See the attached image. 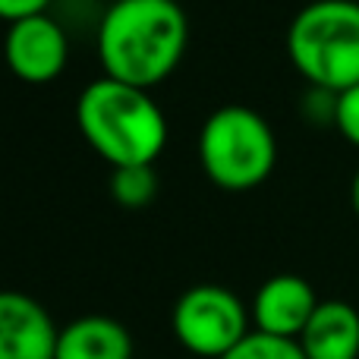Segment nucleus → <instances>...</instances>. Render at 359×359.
<instances>
[{
    "mask_svg": "<svg viewBox=\"0 0 359 359\" xmlns=\"http://www.w3.org/2000/svg\"><path fill=\"white\" fill-rule=\"evenodd\" d=\"M111 196L123 208H145L158 196L155 168H117L111 170Z\"/></svg>",
    "mask_w": 359,
    "mask_h": 359,
    "instance_id": "obj_11",
    "label": "nucleus"
},
{
    "mask_svg": "<svg viewBox=\"0 0 359 359\" xmlns=\"http://www.w3.org/2000/svg\"><path fill=\"white\" fill-rule=\"evenodd\" d=\"M350 202H353V211H356V217H359V170H356L353 183H350Z\"/></svg>",
    "mask_w": 359,
    "mask_h": 359,
    "instance_id": "obj_15",
    "label": "nucleus"
},
{
    "mask_svg": "<svg viewBox=\"0 0 359 359\" xmlns=\"http://www.w3.org/2000/svg\"><path fill=\"white\" fill-rule=\"evenodd\" d=\"M252 312L233 290L217 284H196L177 299L170 312V328L192 356L221 359L249 334Z\"/></svg>",
    "mask_w": 359,
    "mask_h": 359,
    "instance_id": "obj_5",
    "label": "nucleus"
},
{
    "mask_svg": "<svg viewBox=\"0 0 359 359\" xmlns=\"http://www.w3.org/2000/svg\"><path fill=\"white\" fill-rule=\"evenodd\" d=\"M334 126L350 145L359 149V86L334 95Z\"/></svg>",
    "mask_w": 359,
    "mask_h": 359,
    "instance_id": "obj_13",
    "label": "nucleus"
},
{
    "mask_svg": "<svg viewBox=\"0 0 359 359\" xmlns=\"http://www.w3.org/2000/svg\"><path fill=\"white\" fill-rule=\"evenodd\" d=\"M54 359H133V337L111 316H82L60 328Z\"/></svg>",
    "mask_w": 359,
    "mask_h": 359,
    "instance_id": "obj_10",
    "label": "nucleus"
},
{
    "mask_svg": "<svg viewBox=\"0 0 359 359\" xmlns=\"http://www.w3.org/2000/svg\"><path fill=\"white\" fill-rule=\"evenodd\" d=\"M221 359H306L297 341H284V337H271L262 331H249L227 356Z\"/></svg>",
    "mask_w": 359,
    "mask_h": 359,
    "instance_id": "obj_12",
    "label": "nucleus"
},
{
    "mask_svg": "<svg viewBox=\"0 0 359 359\" xmlns=\"http://www.w3.org/2000/svg\"><path fill=\"white\" fill-rule=\"evenodd\" d=\"M4 60L16 79L29 86H48L67 69L69 38L48 13L10 22L4 38Z\"/></svg>",
    "mask_w": 359,
    "mask_h": 359,
    "instance_id": "obj_6",
    "label": "nucleus"
},
{
    "mask_svg": "<svg viewBox=\"0 0 359 359\" xmlns=\"http://www.w3.org/2000/svg\"><path fill=\"white\" fill-rule=\"evenodd\" d=\"M297 344L306 359H359V312L344 299H322Z\"/></svg>",
    "mask_w": 359,
    "mask_h": 359,
    "instance_id": "obj_9",
    "label": "nucleus"
},
{
    "mask_svg": "<svg viewBox=\"0 0 359 359\" xmlns=\"http://www.w3.org/2000/svg\"><path fill=\"white\" fill-rule=\"evenodd\" d=\"M48 4L50 0H0V19H6V22H19V19L48 13Z\"/></svg>",
    "mask_w": 359,
    "mask_h": 359,
    "instance_id": "obj_14",
    "label": "nucleus"
},
{
    "mask_svg": "<svg viewBox=\"0 0 359 359\" xmlns=\"http://www.w3.org/2000/svg\"><path fill=\"white\" fill-rule=\"evenodd\" d=\"M76 123L95 155L117 168H155L168 145V117L145 88L111 76L88 82L76 101Z\"/></svg>",
    "mask_w": 359,
    "mask_h": 359,
    "instance_id": "obj_2",
    "label": "nucleus"
},
{
    "mask_svg": "<svg viewBox=\"0 0 359 359\" xmlns=\"http://www.w3.org/2000/svg\"><path fill=\"white\" fill-rule=\"evenodd\" d=\"M60 328L35 297L0 290V359H54Z\"/></svg>",
    "mask_w": 359,
    "mask_h": 359,
    "instance_id": "obj_8",
    "label": "nucleus"
},
{
    "mask_svg": "<svg viewBox=\"0 0 359 359\" xmlns=\"http://www.w3.org/2000/svg\"><path fill=\"white\" fill-rule=\"evenodd\" d=\"M287 54L306 82L328 95L359 86V4L312 0L287 29Z\"/></svg>",
    "mask_w": 359,
    "mask_h": 359,
    "instance_id": "obj_3",
    "label": "nucleus"
},
{
    "mask_svg": "<svg viewBox=\"0 0 359 359\" xmlns=\"http://www.w3.org/2000/svg\"><path fill=\"white\" fill-rule=\"evenodd\" d=\"M318 303L312 284L299 274H274L255 290L252 297V322L255 331L284 341H299L306 325L312 322Z\"/></svg>",
    "mask_w": 359,
    "mask_h": 359,
    "instance_id": "obj_7",
    "label": "nucleus"
},
{
    "mask_svg": "<svg viewBox=\"0 0 359 359\" xmlns=\"http://www.w3.org/2000/svg\"><path fill=\"white\" fill-rule=\"evenodd\" d=\"M189 22L177 0H114L98 19V60L104 76L149 92L183 60Z\"/></svg>",
    "mask_w": 359,
    "mask_h": 359,
    "instance_id": "obj_1",
    "label": "nucleus"
},
{
    "mask_svg": "<svg viewBox=\"0 0 359 359\" xmlns=\"http://www.w3.org/2000/svg\"><path fill=\"white\" fill-rule=\"evenodd\" d=\"M198 161L205 177L230 192L255 189L278 164V139L259 111L224 104L198 130Z\"/></svg>",
    "mask_w": 359,
    "mask_h": 359,
    "instance_id": "obj_4",
    "label": "nucleus"
}]
</instances>
